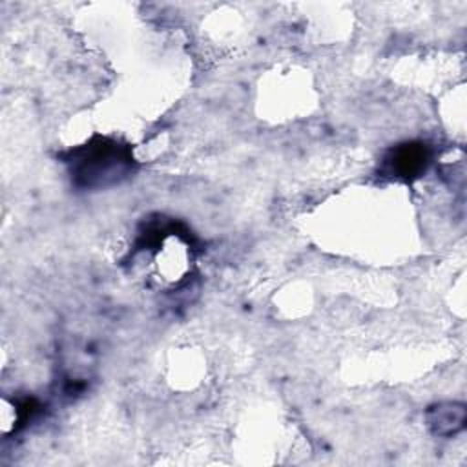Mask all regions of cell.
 <instances>
[{
	"mask_svg": "<svg viewBox=\"0 0 467 467\" xmlns=\"http://www.w3.org/2000/svg\"><path fill=\"white\" fill-rule=\"evenodd\" d=\"M463 418H465V410L462 405L447 403V405H440L432 410L431 425L434 427V431L438 434H449L463 425Z\"/></svg>",
	"mask_w": 467,
	"mask_h": 467,
	"instance_id": "cell-3",
	"label": "cell"
},
{
	"mask_svg": "<svg viewBox=\"0 0 467 467\" xmlns=\"http://www.w3.org/2000/svg\"><path fill=\"white\" fill-rule=\"evenodd\" d=\"M429 162V151L423 144H405L392 151L389 166L396 177L412 179L425 171Z\"/></svg>",
	"mask_w": 467,
	"mask_h": 467,
	"instance_id": "cell-2",
	"label": "cell"
},
{
	"mask_svg": "<svg viewBox=\"0 0 467 467\" xmlns=\"http://www.w3.org/2000/svg\"><path fill=\"white\" fill-rule=\"evenodd\" d=\"M126 166V159L119 153L115 144H99L89 150V155H84L78 161L77 175L84 179L86 184H104V179H115Z\"/></svg>",
	"mask_w": 467,
	"mask_h": 467,
	"instance_id": "cell-1",
	"label": "cell"
}]
</instances>
